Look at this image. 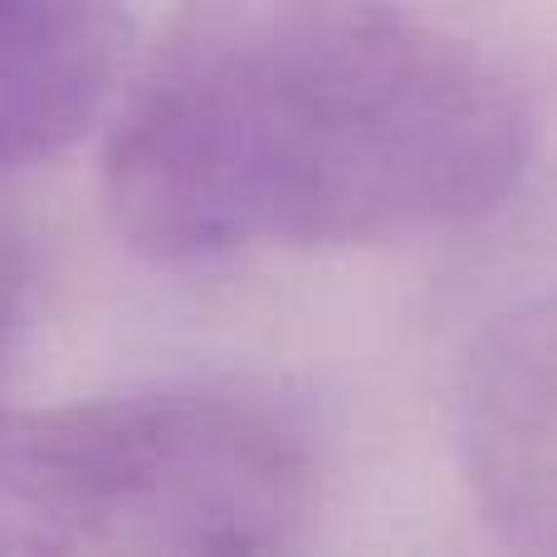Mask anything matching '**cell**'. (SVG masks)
<instances>
[{
	"label": "cell",
	"instance_id": "obj_1",
	"mask_svg": "<svg viewBox=\"0 0 557 557\" xmlns=\"http://www.w3.org/2000/svg\"><path fill=\"white\" fill-rule=\"evenodd\" d=\"M533 133L519 84L401 0H182L103 191L157 264L382 245L494 215Z\"/></svg>",
	"mask_w": 557,
	"mask_h": 557
},
{
	"label": "cell",
	"instance_id": "obj_2",
	"mask_svg": "<svg viewBox=\"0 0 557 557\" xmlns=\"http://www.w3.org/2000/svg\"><path fill=\"white\" fill-rule=\"evenodd\" d=\"M313 494L308 435L250 392L0 406V557L278 553Z\"/></svg>",
	"mask_w": 557,
	"mask_h": 557
},
{
	"label": "cell",
	"instance_id": "obj_3",
	"mask_svg": "<svg viewBox=\"0 0 557 557\" xmlns=\"http://www.w3.org/2000/svg\"><path fill=\"white\" fill-rule=\"evenodd\" d=\"M455 450L480 519L509 548L557 557V288L474 343L455 392Z\"/></svg>",
	"mask_w": 557,
	"mask_h": 557
},
{
	"label": "cell",
	"instance_id": "obj_4",
	"mask_svg": "<svg viewBox=\"0 0 557 557\" xmlns=\"http://www.w3.org/2000/svg\"><path fill=\"white\" fill-rule=\"evenodd\" d=\"M123 0H0V166L74 143L123 59Z\"/></svg>",
	"mask_w": 557,
	"mask_h": 557
}]
</instances>
